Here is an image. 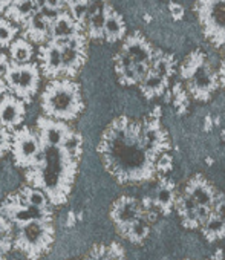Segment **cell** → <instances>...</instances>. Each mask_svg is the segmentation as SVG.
I'll return each mask as SVG.
<instances>
[{"instance_id": "obj_12", "label": "cell", "mask_w": 225, "mask_h": 260, "mask_svg": "<svg viewBox=\"0 0 225 260\" xmlns=\"http://www.w3.org/2000/svg\"><path fill=\"white\" fill-rule=\"evenodd\" d=\"M51 26L52 22L43 16L39 7L37 11L23 25V39H26L31 43L45 45L46 42H49L48 39H51Z\"/></svg>"}, {"instance_id": "obj_29", "label": "cell", "mask_w": 225, "mask_h": 260, "mask_svg": "<svg viewBox=\"0 0 225 260\" xmlns=\"http://www.w3.org/2000/svg\"><path fill=\"white\" fill-rule=\"evenodd\" d=\"M169 11H170V16H172L173 20L179 22V20L184 19V13H185V11H184L182 5H179V4H176V2H170V4H169Z\"/></svg>"}, {"instance_id": "obj_16", "label": "cell", "mask_w": 225, "mask_h": 260, "mask_svg": "<svg viewBox=\"0 0 225 260\" xmlns=\"http://www.w3.org/2000/svg\"><path fill=\"white\" fill-rule=\"evenodd\" d=\"M124 37H126V23L123 16L112 7H109L106 23H104V40L109 43H115Z\"/></svg>"}, {"instance_id": "obj_34", "label": "cell", "mask_w": 225, "mask_h": 260, "mask_svg": "<svg viewBox=\"0 0 225 260\" xmlns=\"http://www.w3.org/2000/svg\"><path fill=\"white\" fill-rule=\"evenodd\" d=\"M219 77H220V81L225 83V60H223V63H222V66L219 69Z\"/></svg>"}, {"instance_id": "obj_3", "label": "cell", "mask_w": 225, "mask_h": 260, "mask_svg": "<svg viewBox=\"0 0 225 260\" xmlns=\"http://www.w3.org/2000/svg\"><path fill=\"white\" fill-rule=\"evenodd\" d=\"M42 107L49 116L75 118L83 109L80 86L71 80H52L42 95Z\"/></svg>"}, {"instance_id": "obj_26", "label": "cell", "mask_w": 225, "mask_h": 260, "mask_svg": "<svg viewBox=\"0 0 225 260\" xmlns=\"http://www.w3.org/2000/svg\"><path fill=\"white\" fill-rule=\"evenodd\" d=\"M147 233H149V223H147V219L140 217L137 222H134V223L129 226V230H127V234H126V236H129V239H131V240H134V242H141V240L147 236Z\"/></svg>"}, {"instance_id": "obj_15", "label": "cell", "mask_w": 225, "mask_h": 260, "mask_svg": "<svg viewBox=\"0 0 225 260\" xmlns=\"http://www.w3.org/2000/svg\"><path fill=\"white\" fill-rule=\"evenodd\" d=\"M84 28L80 26L74 19L72 16L69 14V11H61L57 19L52 22V26H51V40H55V42H65L80 32H83Z\"/></svg>"}, {"instance_id": "obj_6", "label": "cell", "mask_w": 225, "mask_h": 260, "mask_svg": "<svg viewBox=\"0 0 225 260\" xmlns=\"http://www.w3.org/2000/svg\"><path fill=\"white\" fill-rule=\"evenodd\" d=\"M5 83L8 89L13 90L17 98L22 101H31L33 95L39 89L40 83V69L36 63H14L5 75Z\"/></svg>"}, {"instance_id": "obj_8", "label": "cell", "mask_w": 225, "mask_h": 260, "mask_svg": "<svg viewBox=\"0 0 225 260\" xmlns=\"http://www.w3.org/2000/svg\"><path fill=\"white\" fill-rule=\"evenodd\" d=\"M13 149H14L16 164L22 167L39 164L42 158L39 141L28 127H23L19 132H16L13 140Z\"/></svg>"}, {"instance_id": "obj_10", "label": "cell", "mask_w": 225, "mask_h": 260, "mask_svg": "<svg viewBox=\"0 0 225 260\" xmlns=\"http://www.w3.org/2000/svg\"><path fill=\"white\" fill-rule=\"evenodd\" d=\"M39 61L45 77L57 78L63 74V60H61V43L49 40L39 48Z\"/></svg>"}, {"instance_id": "obj_30", "label": "cell", "mask_w": 225, "mask_h": 260, "mask_svg": "<svg viewBox=\"0 0 225 260\" xmlns=\"http://www.w3.org/2000/svg\"><path fill=\"white\" fill-rule=\"evenodd\" d=\"M172 202H173L172 191L167 190V188L161 190V191H159V198H158V205H159L161 208H166V210H167V208L172 205Z\"/></svg>"}, {"instance_id": "obj_2", "label": "cell", "mask_w": 225, "mask_h": 260, "mask_svg": "<svg viewBox=\"0 0 225 260\" xmlns=\"http://www.w3.org/2000/svg\"><path fill=\"white\" fill-rule=\"evenodd\" d=\"M72 152L66 146H46L39 161L40 169L33 173H39L36 187H43L54 204H61L69 191L75 161L71 159Z\"/></svg>"}, {"instance_id": "obj_25", "label": "cell", "mask_w": 225, "mask_h": 260, "mask_svg": "<svg viewBox=\"0 0 225 260\" xmlns=\"http://www.w3.org/2000/svg\"><path fill=\"white\" fill-rule=\"evenodd\" d=\"M204 231H205L208 239L216 240V239H219V237H222L225 234V220L220 219L217 214L214 217L210 216L208 220L204 223Z\"/></svg>"}, {"instance_id": "obj_11", "label": "cell", "mask_w": 225, "mask_h": 260, "mask_svg": "<svg viewBox=\"0 0 225 260\" xmlns=\"http://www.w3.org/2000/svg\"><path fill=\"white\" fill-rule=\"evenodd\" d=\"M121 51L126 52L135 64H147V66H152L156 54L152 45L138 31L126 37Z\"/></svg>"}, {"instance_id": "obj_39", "label": "cell", "mask_w": 225, "mask_h": 260, "mask_svg": "<svg viewBox=\"0 0 225 260\" xmlns=\"http://www.w3.org/2000/svg\"><path fill=\"white\" fill-rule=\"evenodd\" d=\"M0 246H2V245H0Z\"/></svg>"}, {"instance_id": "obj_22", "label": "cell", "mask_w": 225, "mask_h": 260, "mask_svg": "<svg viewBox=\"0 0 225 260\" xmlns=\"http://www.w3.org/2000/svg\"><path fill=\"white\" fill-rule=\"evenodd\" d=\"M173 68H175V58H173V55L163 54L159 51L155 54V58H153V63H152V71L155 74H158L164 80H169V77L173 74Z\"/></svg>"}, {"instance_id": "obj_17", "label": "cell", "mask_w": 225, "mask_h": 260, "mask_svg": "<svg viewBox=\"0 0 225 260\" xmlns=\"http://www.w3.org/2000/svg\"><path fill=\"white\" fill-rule=\"evenodd\" d=\"M115 72L118 75V80L121 84H127V86H132V84H137L140 83V77L137 74V69H135V63L131 60V57L120 51L117 55H115Z\"/></svg>"}, {"instance_id": "obj_28", "label": "cell", "mask_w": 225, "mask_h": 260, "mask_svg": "<svg viewBox=\"0 0 225 260\" xmlns=\"http://www.w3.org/2000/svg\"><path fill=\"white\" fill-rule=\"evenodd\" d=\"M11 147V138L8 135V130L4 127V125H0V156L5 155Z\"/></svg>"}, {"instance_id": "obj_5", "label": "cell", "mask_w": 225, "mask_h": 260, "mask_svg": "<svg viewBox=\"0 0 225 260\" xmlns=\"http://www.w3.org/2000/svg\"><path fill=\"white\" fill-rule=\"evenodd\" d=\"M195 13L204 36L216 46L225 45V0H196Z\"/></svg>"}, {"instance_id": "obj_33", "label": "cell", "mask_w": 225, "mask_h": 260, "mask_svg": "<svg viewBox=\"0 0 225 260\" xmlns=\"http://www.w3.org/2000/svg\"><path fill=\"white\" fill-rule=\"evenodd\" d=\"M13 4V0H0V14L5 13V10Z\"/></svg>"}, {"instance_id": "obj_36", "label": "cell", "mask_w": 225, "mask_h": 260, "mask_svg": "<svg viewBox=\"0 0 225 260\" xmlns=\"http://www.w3.org/2000/svg\"><path fill=\"white\" fill-rule=\"evenodd\" d=\"M63 2H65V5H66V7H71L74 2H77V0H63Z\"/></svg>"}, {"instance_id": "obj_19", "label": "cell", "mask_w": 225, "mask_h": 260, "mask_svg": "<svg viewBox=\"0 0 225 260\" xmlns=\"http://www.w3.org/2000/svg\"><path fill=\"white\" fill-rule=\"evenodd\" d=\"M187 194L199 205V207H204V208H210L211 207V202H213V191L211 188L208 187V184L201 179V178H196L188 187H187Z\"/></svg>"}, {"instance_id": "obj_37", "label": "cell", "mask_w": 225, "mask_h": 260, "mask_svg": "<svg viewBox=\"0 0 225 260\" xmlns=\"http://www.w3.org/2000/svg\"><path fill=\"white\" fill-rule=\"evenodd\" d=\"M36 2H37L39 5H43V0H36Z\"/></svg>"}, {"instance_id": "obj_1", "label": "cell", "mask_w": 225, "mask_h": 260, "mask_svg": "<svg viewBox=\"0 0 225 260\" xmlns=\"http://www.w3.org/2000/svg\"><path fill=\"white\" fill-rule=\"evenodd\" d=\"M100 152L106 167L121 181L146 179L152 175V161L141 128L131 119L120 118L112 122L103 137Z\"/></svg>"}, {"instance_id": "obj_13", "label": "cell", "mask_w": 225, "mask_h": 260, "mask_svg": "<svg viewBox=\"0 0 225 260\" xmlns=\"http://www.w3.org/2000/svg\"><path fill=\"white\" fill-rule=\"evenodd\" d=\"M25 106L23 101L14 95H5L0 100V125L13 128L23 121Z\"/></svg>"}, {"instance_id": "obj_9", "label": "cell", "mask_w": 225, "mask_h": 260, "mask_svg": "<svg viewBox=\"0 0 225 260\" xmlns=\"http://www.w3.org/2000/svg\"><path fill=\"white\" fill-rule=\"evenodd\" d=\"M61 43V60H63V74L66 77H74L83 63L86 61V36L83 32L60 42Z\"/></svg>"}, {"instance_id": "obj_23", "label": "cell", "mask_w": 225, "mask_h": 260, "mask_svg": "<svg viewBox=\"0 0 225 260\" xmlns=\"http://www.w3.org/2000/svg\"><path fill=\"white\" fill-rule=\"evenodd\" d=\"M17 32V26L11 20L0 17V48H10L11 43L16 40Z\"/></svg>"}, {"instance_id": "obj_7", "label": "cell", "mask_w": 225, "mask_h": 260, "mask_svg": "<svg viewBox=\"0 0 225 260\" xmlns=\"http://www.w3.org/2000/svg\"><path fill=\"white\" fill-rule=\"evenodd\" d=\"M54 239V230L48 220H36L20 226V234L17 236L16 245L25 251L33 260L43 254Z\"/></svg>"}, {"instance_id": "obj_31", "label": "cell", "mask_w": 225, "mask_h": 260, "mask_svg": "<svg viewBox=\"0 0 225 260\" xmlns=\"http://www.w3.org/2000/svg\"><path fill=\"white\" fill-rule=\"evenodd\" d=\"M43 5L51 10H55V11H65V8H66L63 0H43Z\"/></svg>"}, {"instance_id": "obj_32", "label": "cell", "mask_w": 225, "mask_h": 260, "mask_svg": "<svg viewBox=\"0 0 225 260\" xmlns=\"http://www.w3.org/2000/svg\"><path fill=\"white\" fill-rule=\"evenodd\" d=\"M10 66H11V61L8 60V57H7L5 54L0 52V78L7 75Z\"/></svg>"}, {"instance_id": "obj_20", "label": "cell", "mask_w": 225, "mask_h": 260, "mask_svg": "<svg viewBox=\"0 0 225 260\" xmlns=\"http://www.w3.org/2000/svg\"><path fill=\"white\" fill-rule=\"evenodd\" d=\"M10 55L14 63H29L34 55L31 42L26 39H16L10 46Z\"/></svg>"}, {"instance_id": "obj_21", "label": "cell", "mask_w": 225, "mask_h": 260, "mask_svg": "<svg viewBox=\"0 0 225 260\" xmlns=\"http://www.w3.org/2000/svg\"><path fill=\"white\" fill-rule=\"evenodd\" d=\"M140 86H141V90L144 92V95L152 98V96H156L164 92V89L167 86V80H164L163 77H159L158 74H155L150 69L147 77L140 83Z\"/></svg>"}, {"instance_id": "obj_27", "label": "cell", "mask_w": 225, "mask_h": 260, "mask_svg": "<svg viewBox=\"0 0 225 260\" xmlns=\"http://www.w3.org/2000/svg\"><path fill=\"white\" fill-rule=\"evenodd\" d=\"M23 199L26 202H29L31 205H36V207H40V208H46V198H45L43 193H40L37 190L25 188L23 190Z\"/></svg>"}, {"instance_id": "obj_38", "label": "cell", "mask_w": 225, "mask_h": 260, "mask_svg": "<svg viewBox=\"0 0 225 260\" xmlns=\"http://www.w3.org/2000/svg\"><path fill=\"white\" fill-rule=\"evenodd\" d=\"M16 2H22V0H13V4H16Z\"/></svg>"}, {"instance_id": "obj_24", "label": "cell", "mask_w": 225, "mask_h": 260, "mask_svg": "<svg viewBox=\"0 0 225 260\" xmlns=\"http://www.w3.org/2000/svg\"><path fill=\"white\" fill-rule=\"evenodd\" d=\"M69 8V14L72 16V19L80 25V26H86L87 17H89V0H77L74 2Z\"/></svg>"}, {"instance_id": "obj_14", "label": "cell", "mask_w": 225, "mask_h": 260, "mask_svg": "<svg viewBox=\"0 0 225 260\" xmlns=\"http://www.w3.org/2000/svg\"><path fill=\"white\" fill-rule=\"evenodd\" d=\"M143 214V208L141 205L131 198H121L112 208V217H114L115 223L118 226H129L137 222Z\"/></svg>"}, {"instance_id": "obj_18", "label": "cell", "mask_w": 225, "mask_h": 260, "mask_svg": "<svg viewBox=\"0 0 225 260\" xmlns=\"http://www.w3.org/2000/svg\"><path fill=\"white\" fill-rule=\"evenodd\" d=\"M40 5L36 2V0H22V2H16L11 4L7 10H5V19L11 20L13 23H20L25 25V22L37 11Z\"/></svg>"}, {"instance_id": "obj_35", "label": "cell", "mask_w": 225, "mask_h": 260, "mask_svg": "<svg viewBox=\"0 0 225 260\" xmlns=\"http://www.w3.org/2000/svg\"><path fill=\"white\" fill-rule=\"evenodd\" d=\"M8 92V84L0 78V93H7Z\"/></svg>"}, {"instance_id": "obj_4", "label": "cell", "mask_w": 225, "mask_h": 260, "mask_svg": "<svg viewBox=\"0 0 225 260\" xmlns=\"http://www.w3.org/2000/svg\"><path fill=\"white\" fill-rule=\"evenodd\" d=\"M181 75L188 81L191 93L199 100H207L217 87V75L208 64L205 54L201 51H195L185 58Z\"/></svg>"}]
</instances>
